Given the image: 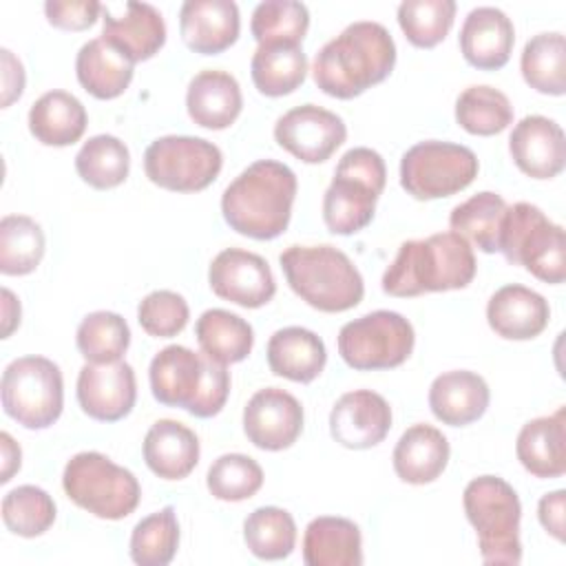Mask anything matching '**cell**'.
Wrapping results in <instances>:
<instances>
[{
  "label": "cell",
  "instance_id": "6da1fadb",
  "mask_svg": "<svg viewBox=\"0 0 566 566\" xmlns=\"http://www.w3.org/2000/svg\"><path fill=\"white\" fill-rule=\"evenodd\" d=\"M396 64L391 33L371 20L347 24L314 55L316 86L336 99H352L389 77Z\"/></svg>",
  "mask_w": 566,
  "mask_h": 566
},
{
  "label": "cell",
  "instance_id": "7a4b0ae2",
  "mask_svg": "<svg viewBox=\"0 0 566 566\" xmlns=\"http://www.w3.org/2000/svg\"><path fill=\"white\" fill-rule=\"evenodd\" d=\"M296 188V175L290 166L259 159L226 186L221 195L223 219L243 237L276 239L290 226Z\"/></svg>",
  "mask_w": 566,
  "mask_h": 566
},
{
  "label": "cell",
  "instance_id": "3957f363",
  "mask_svg": "<svg viewBox=\"0 0 566 566\" xmlns=\"http://www.w3.org/2000/svg\"><path fill=\"white\" fill-rule=\"evenodd\" d=\"M475 254L458 232H438L400 243L382 274V292L407 298L467 287L475 276Z\"/></svg>",
  "mask_w": 566,
  "mask_h": 566
},
{
  "label": "cell",
  "instance_id": "277c9868",
  "mask_svg": "<svg viewBox=\"0 0 566 566\" xmlns=\"http://www.w3.org/2000/svg\"><path fill=\"white\" fill-rule=\"evenodd\" d=\"M148 378L157 402L186 409L195 418L217 416L230 394L228 365L184 345H168L157 352Z\"/></svg>",
  "mask_w": 566,
  "mask_h": 566
},
{
  "label": "cell",
  "instance_id": "5b68a950",
  "mask_svg": "<svg viewBox=\"0 0 566 566\" xmlns=\"http://www.w3.org/2000/svg\"><path fill=\"white\" fill-rule=\"evenodd\" d=\"M279 263L292 292L318 312H347L363 301L358 268L334 245H290Z\"/></svg>",
  "mask_w": 566,
  "mask_h": 566
},
{
  "label": "cell",
  "instance_id": "8992f818",
  "mask_svg": "<svg viewBox=\"0 0 566 566\" xmlns=\"http://www.w3.org/2000/svg\"><path fill=\"white\" fill-rule=\"evenodd\" d=\"M462 506L475 528L482 562L517 566L522 562V504L515 489L497 475H480L464 486Z\"/></svg>",
  "mask_w": 566,
  "mask_h": 566
},
{
  "label": "cell",
  "instance_id": "52a82bcc",
  "mask_svg": "<svg viewBox=\"0 0 566 566\" xmlns=\"http://www.w3.org/2000/svg\"><path fill=\"white\" fill-rule=\"evenodd\" d=\"M385 181L387 168L380 153L367 146L349 148L336 164L334 179L323 197V221L327 230L349 237L367 228Z\"/></svg>",
  "mask_w": 566,
  "mask_h": 566
},
{
  "label": "cell",
  "instance_id": "ba28073f",
  "mask_svg": "<svg viewBox=\"0 0 566 566\" xmlns=\"http://www.w3.org/2000/svg\"><path fill=\"white\" fill-rule=\"evenodd\" d=\"M497 252L513 265H522L535 279L557 285L566 279L564 228L553 223L537 206L517 201L506 208Z\"/></svg>",
  "mask_w": 566,
  "mask_h": 566
},
{
  "label": "cell",
  "instance_id": "9c48e42d",
  "mask_svg": "<svg viewBox=\"0 0 566 566\" xmlns=\"http://www.w3.org/2000/svg\"><path fill=\"white\" fill-rule=\"evenodd\" d=\"M62 489L73 504L102 520L128 517L142 497L133 471L99 451L75 453L64 467Z\"/></svg>",
  "mask_w": 566,
  "mask_h": 566
},
{
  "label": "cell",
  "instance_id": "30bf717a",
  "mask_svg": "<svg viewBox=\"0 0 566 566\" xmlns=\"http://www.w3.org/2000/svg\"><path fill=\"white\" fill-rule=\"evenodd\" d=\"M0 394L9 418L27 429H46L62 413V371L44 356L15 358L2 371Z\"/></svg>",
  "mask_w": 566,
  "mask_h": 566
},
{
  "label": "cell",
  "instance_id": "8fae6325",
  "mask_svg": "<svg viewBox=\"0 0 566 566\" xmlns=\"http://www.w3.org/2000/svg\"><path fill=\"white\" fill-rule=\"evenodd\" d=\"M480 164L471 148L427 139L413 144L400 159V186L420 201L451 197L478 177Z\"/></svg>",
  "mask_w": 566,
  "mask_h": 566
},
{
  "label": "cell",
  "instance_id": "7c38bea8",
  "mask_svg": "<svg viewBox=\"0 0 566 566\" xmlns=\"http://www.w3.org/2000/svg\"><path fill=\"white\" fill-rule=\"evenodd\" d=\"M413 325L398 312L376 310L345 323L338 332L340 358L358 371L394 369L413 352Z\"/></svg>",
  "mask_w": 566,
  "mask_h": 566
},
{
  "label": "cell",
  "instance_id": "4fadbf2b",
  "mask_svg": "<svg viewBox=\"0 0 566 566\" xmlns=\"http://www.w3.org/2000/svg\"><path fill=\"white\" fill-rule=\"evenodd\" d=\"M223 155L219 146L203 137L164 135L148 144L144 153L146 177L172 192H199L221 172Z\"/></svg>",
  "mask_w": 566,
  "mask_h": 566
},
{
  "label": "cell",
  "instance_id": "5bb4252c",
  "mask_svg": "<svg viewBox=\"0 0 566 566\" xmlns=\"http://www.w3.org/2000/svg\"><path fill=\"white\" fill-rule=\"evenodd\" d=\"M345 137L347 126L343 117L316 104L294 106L274 124L276 144L305 164L327 161L343 146Z\"/></svg>",
  "mask_w": 566,
  "mask_h": 566
},
{
  "label": "cell",
  "instance_id": "9a60e30c",
  "mask_svg": "<svg viewBox=\"0 0 566 566\" xmlns=\"http://www.w3.org/2000/svg\"><path fill=\"white\" fill-rule=\"evenodd\" d=\"M208 283L219 298L248 310L263 307L276 292V281L268 261L241 248H226L212 259Z\"/></svg>",
  "mask_w": 566,
  "mask_h": 566
},
{
  "label": "cell",
  "instance_id": "2e32d148",
  "mask_svg": "<svg viewBox=\"0 0 566 566\" xmlns=\"http://www.w3.org/2000/svg\"><path fill=\"white\" fill-rule=\"evenodd\" d=\"M75 394L82 411L88 418L99 422H117L135 407V371L126 360L86 363L77 374Z\"/></svg>",
  "mask_w": 566,
  "mask_h": 566
},
{
  "label": "cell",
  "instance_id": "e0dca14e",
  "mask_svg": "<svg viewBox=\"0 0 566 566\" xmlns=\"http://www.w3.org/2000/svg\"><path fill=\"white\" fill-rule=\"evenodd\" d=\"M243 431L263 451L292 447L303 431V407L285 389H259L243 409Z\"/></svg>",
  "mask_w": 566,
  "mask_h": 566
},
{
  "label": "cell",
  "instance_id": "ac0fdd59",
  "mask_svg": "<svg viewBox=\"0 0 566 566\" xmlns=\"http://www.w3.org/2000/svg\"><path fill=\"white\" fill-rule=\"evenodd\" d=\"M389 429L391 407L371 389L343 394L329 411V433L347 449H371L387 438Z\"/></svg>",
  "mask_w": 566,
  "mask_h": 566
},
{
  "label": "cell",
  "instance_id": "d6986e66",
  "mask_svg": "<svg viewBox=\"0 0 566 566\" xmlns=\"http://www.w3.org/2000/svg\"><path fill=\"white\" fill-rule=\"evenodd\" d=\"M513 164L531 179H553L566 166V137L557 122L544 115L522 117L509 137Z\"/></svg>",
  "mask_w": 566,
  "mask_h": 566
},
{
  "label": "cell",
  "instance_id": "ffe728a7",
  "mask_svg": "<svg viewBox=\"0 0 566 566\" xmlns=\"http://www.w3.org/2000/svg\"><path fill=\"white\" fill-rule=\"evenodd\" d=\"M102 20V40L124 53L133 64L150 60L166 42V22L148 2L128 0L122 15L104 7Z\"/></svg>",
  "mask_w": 566,
  "mask_h": 566
},
{
  "label": "cell",
  "instance_id": "44dd1931",
  "mask_svg": "<svg viewBox=\"0 0 566 566\" xmlns=\"http://www.w3.org/2000/svg\"><path fill=\"white\" fill-rule=\"evenodd\" d=\"M239 29V7L232 0H188L179 9L181 40L195 53L217 55L230 49Z\"/></svg>",
  "mask_w": 566,
  "mask_h": 566
},
{
  "label": "cell",
  "instance_id": "7402d4cb",
  "mask_svg": "<svg viewBox=\"0 0 566 566\" xmlns=\"http://www.w3.org/2000/svg\"><path fill=\"white\" fill-rule=\"evenodd\" d=\"M489 327L506 340H531L539 336L548 321V301L520 283H509L495 290L486 303Z\"/></svg>",
  "mask_w": 566,
  "mask_h": 566
},
{
  "label": "cell",
  "instance_id": "603a6c76",
  "mask_svg": "<svg viewBox=\"0 0 566 566\" xmlns=\"http://www.w3.org/2000/svg\"><path fill=\"white\" fill-rule=\"evenodd\" d=\"M515 29L511 18L497 7H475L460 29V51L464 60L482 71L502 69L513 51Z\"/></svg>",
  "mask_w": 566,
  "mask_h": 566
},
{
  "label": "cell",
  "instance_id": "cb8c5ba5",
  "mask_svg": "<svg viewBox=\"0 0 566 566\" xmlns=\"http://www.w3.org/2000/svg\"><path fill=\"white\" fill-rule=\"evenodd\" d=\"M486 380L469 369H451L433 378L429 387L431 413L449 427H467L480 420L489 407Z\"/></svg>",
  "mask_w": 566,
  "mask_h": 566
},
{
  "label": "cell",
  "instance_id": "d4e9b609",
  "mask_svg": "<svg viewBox=\"0 0 566 566\" xmlns=\"http://www.w3.org/2000/svg\"><path fill=\"white\" fill-rule=\"evenodd\" d=\"M186 108L190 119L210 130H223L239 117L243 108L241 86L234 75L219 69L199 71L186 91Z\"/></svg>",
  "mask_w": 566,
  "mask_h": 566
},
{
  "label": "cell",
  "instance_id": "484cf974",
  "mask_svg": "<svg viewBox=\"0 0 566 566\" xmlns=\"http://www.w3.org/2000/svg\"><path fill=\"white\" fill-rule=\"evenodd\" d=\"M520 464L535 478H559L566 471V409L528 420L515 442Z\"/></svg>",
  "mask_w": 566,
  "mask_h": 566
},
{
  "label": "cell",
  "instance_id": "4316f807",
  "mask_svg": "<svg viewBox=\"0 0 566 566\" xmlns=\"http://www.w3.org/2000/svg\"><path fill=\"white\" fill-rule=\"evenodd\" d=\"M447 436L424 422L402 431L394 447V471L407 484H429L442 475L449 462Z\"/></svg>",
  "mask_w": 566,
  "mask_h": 566
},
{
  "label": "cell",
  "instance_id": "83f0119b",
  "mask_svg": "<svg viewBox=\"0 0 566 566\" xmlns=\"http://www.w3.org/2000/svg\"><path fill=\"white\" fill-rule=\"evenodd\" d=\"M144 462L164 480H184L199 462V438L179 420H157L144 438Z\"/></svg>",
  "mask_w": 566,
  "mask_h": 566
},
{
  "label": "cell",
  "instance_id": "f1b7e54d",
  "mask_svg": "<svg viewBox=\"0 0 566 566\" xmlns=\"http://www.w3.org/2000/svg\"><path fill=\"white\" fill-rule=\"evenodd\" d=\"M265 356L270 369L276 376L303 385L321 376L327 363V349L323 338L316 336L312 329L298 325L276 329L268 340Z\"/></svg>",
  "mask_w": 566,
  "mask_h": 566
},
{
  "label": "cell",
  "instance_id": "f546056e",
  "mask_svg": "<svg viewBox=\"0 0 566 566\" xmlns=\"http://www.w3.org/2000/svg\"><path fill=\"white\" fill-rule=\"evenodd\" d=\"M303 562L307 566H360V528L347 517H314L303 533Z\"/></svg>",
  "mask_w": 566,
  "mask_h": 566
},
{
  "label": "cell",
  "instance_id": "4dcf8cb0",
  "mask_svg": "<svg viewBox=\"0 0 566 566\" xmlns=\"http://www.w3.org/2000/svg\"><path fill=\"white\" fill-rule=\"evenodd\" d=\"M75 75L82 88L93 97L115 99L133 80V62L102 38H93L77 51Z\"/></svg>",
  "mask_w": 566,
  "mask_h": 566
},
{
  "label": "cell",
  "instance_id": "1f68e13d",
  "mask_svg": "<svg viewBox=\"0 0 566 566\" xmlns=\"http://www.w3.org/2000/svg\"><path fill=\"white\" fill-rule=\"evenodd\" d=\"M88 124L84 104L66 91H49L29 108V130L44 146L75 144Z\"/></svg>",
  "mask_w": 566,
  "mask_h": 566
},
{
  "label": "cell",
  "instance_id": "d6a6232c",
  "mask_svg": "<svg viewBox=\"0 0 566 566\" xmlns=\"http://www.w3.org/2000/svg\"><path fill=\"white\" fill-rule=\"evenodd\" d=\"M250 75L261 95H290L305 82L307 55L296 44H259L250 60Z\"/></svg>",
  "mask_w": 566,
  "mask_h": 566
},
{
  "label": "cell",
  "instance_id": "836d02e7",
  "mask_svg": "<svg viewBox=\"0 0 566 566\" xmlns=\"http://www.w3.org/2000/svg\"><path fill=\"white\" fill-rule=\"evenodd\" d=\"M195 336L208 356L223 365L241 363L248 358L254 345V332L248 321H243L239 314L212 307L206 310L197 323H195Z\"/></svg>",
  "mask_w": 566,
  "mask_h": 566
},
{
  "label": "cell",
  "instance_id": "e575fe53",
  "mask_svg": "<svg viewBox=\"0 0 566 566\" xmlns=\"http://www.w3.org/2000/svg\"><path fill=\"white\" fill-rule=\"evenodd\" d=\"M520 71L524 82L544 95L566 93V40L559 31L533 35L522 51Z\"/></svg>",
  "mask_w": 566,
  "mask_h": 566
},
{
  "label": "cell",
  "instance_id": "d590c367",
  "mask_svg": "<svg viewBox=\"0 0 566 566\" xmlns=\"http://www.w3.org/2000/svg\"><path fill=\"white\" fill-rule=\"evenodd\" d=\"M506 208L509 206L500 195L484 190L455 206L449 214V226L453 232L471 241L478 250L493 254L497 252Z\"/></svg>",
  "mask_w": 566,
  "mask_h": 566
},
{
  "label": "cell",
  "instance_id": "8d00e7d4",
  "mask_svg": "<svg viewBox=\"0 0 566 566\" xmlns=\"http://www.w3.org/2000/svg\"><path fill=\"white\" fill-rule=\"evenodd\" d=\"M75 170L88 186L108 190L128 177L130 153L128 146L115 135L88 137L75 155Z\"/></svg>",
  "mask_w": 566,
  "mask_h": 566
},
{
  "label": "cell",
  "instance_id": "74e56055",
  "mask_svg": "<svg viewBox=\"0 0 566 566\" xmlns=\"http://www.w3.org/2000/svg\"><path fill=\"white\" fill-rule=\"evenodd\" d=\"M42 226L27 214H7L0 221V272L22 276L33 272L44 256Z\"/></svg>",
  "mask_w": 566,
  "mask_h": 566
},
{
  "label": "cell",
  "instance_id": "f35d334b",
  "mask_svg": "<svg viewBox=\"0 0 566 566\" xmlns=\"http://www.w3.org/2000/svg\"><path fill=\"white\" fill-rule=\"evenodd\" d=\"M455 122L471 135H497L513 122V106L502 91L489 84H475L458 95Z\"/></svg>",
  "mask_w": 566,
  "mask_h": 566
},
{
  "label": "cell",
  "instance_id": "ab89813d",
  "mask_svg": "<svg viewBox=\"0 0 566 566\" xmlns=\"http://www.w3.org/2000/svg\"><path fill=\"white\" fill-rule=\"evenodd\" d=\"M243 539L259 559H285L296 546V522L279 506H259L243 522Z\"/></svg>",
  "mask_w": 566,
  "mask_h": 566
},
{
  "label": "cell",
  "instance_id": "60d3db41",
  "mask_svg": "<svg viewBox=\"0 0 566 566\" xmlns=\"http://www.w3.org/2000/svg\"><path fill=\"white\" fill-rule=\"evenodd\" d=\"M75 345L80 354L86 358V363L122 360L130 345L128 323L115 312H91L77 325Z\"/></svg>",
  "mask_w": 566,
  "mask_h": 566
},
{
  "label": "cell",
  "instance_id": "b9f144b4",
  "mask_svg": "<svg viewBox=\"0 0 566 566\" xmlns=\"http://www.w3.org/2000/svg\"><path fill=\"white\" fill-rule=\"evenodd\" d=\"M179 546V522L172 506L139 520L130 533V559L139 566H166Z\"/></svg>",
  "mask_w": 566,
  "mask_h": 566
},
{
  "label": "cell",
  "instance_id": "7bdbcfd3",
  "mask_svg": "<svg viewBox=\"0 0 566 566\" xmlns=\"http://www.w3.org/2000/svg\"><path fill=\"white\" fill-rule=\"evenodd\" d=\"M310 29V11L296 0H265L254 7L250 31L259 44L301 46Z\"/></svg>",
  "mask_w": 566,
  "mask_h": 566
},
{
  "label": "cell",
  "instance_id": "ee69618b",
  "mask_svg": "<svg viewBox=\"0 0 566 566\" xmlns=\"http://www.w3.org/2000/svg\"><path fill=\"white\" fill-rule=\"evenodd\" d=\"M2 520L13 535L38 537L53 526L55 502L44 489L22 484L2 497Z\"/></svg>",
  "mask_w": 566,
  "mask_h": 566
},
{
  "label": "cell",
  "instance_id": "f6af8a7d",
  "mask_svg": "<svg viewBox=\"0 0 566 566\" xmlns=\"http://www.w3.org/2000/svg\"><path fill=\"white\" fill-rule=\"evenodd\" d=\"M453 0H405L398 4V24L418 49H433L453 27Z\"/></svg>",
  "mask_w": 566,
  "mask_h": 566
},
{
  "label": "cell",
  "instance_id": "bcb514c9",
  "mask_svg": "<svg viewBox=\"0 0 566 566\" xmlns=\"http://www.w3.org/2000/svg\"><path fill=\"white\" fill-rule=\"evenodd\" d=\"M206 484L221 502H243L263 486V469L245 453H223L210 464Z\"/></svg>",
  "mask_w": 566,
  "mask_h": 566
},
{
  "label": "cell",
  "instance_id": "7dc6e473",
  "mask_svg": "<svg viewBox=\"0 0 566 566\" xmlns=\"http://www.w3.org/2000/svg\"><path fill=\"white\" fill-rule=\"evenodd\" d=\"M190 318L188 303L172 290H155L137 305V321L148 336L170 338L177 336Z\"/></svg>",
  "mask_w": 566,
  "mask_h": 566
},
{
  "label": "cell",
  "instance_id": "c3c4849f",
  "mask_svg": "<svg viewBox=\"0 0 566 566\" xmlns=\"http://www.w3.org/2000/svg\"><path fill=\"white\" fill-rule=\"evenodd\" d=\"M102 4L95 0H49L44 13L49 24L66 31H84L95 24L102 13Z\"/></svg>",
  "mask_w": 566,
  "mask_h": 566
},
{
  "label": "cell",
  "instance_id": "681fc988",
  "mask_svg": "<svg viewBox=\"0 0 566 566\" xmlns=\"http://www.w3.org/2000/svg\"><path fill=\"white\" fill-rule=\"evenodd\" d=\"M564 511H566V491L564 489L542 495V500L537 504L539 524L557 542H564Z\"/></svg>",
  "mask_w": 566,
  "mask_h": 566
},
{
  "label": "cell",
  "instance_id": "f907efd6",
  "mask_svg": "<svg viewBox=\"0 0 566 566\" xmlns=\"http://www.w3.org/2000/svg\"><path fill=\"white\" fill-rule=\"evenodd\" d=\"M2 60V108L11 106L24 91V66L22 62L9 51L0 49Z\"/></svg>",
  "mask_w": 566,
  "mask_h": 566
},
{
  "label": "cell",
  "instance_id": "816d5d0a",
  "mask_svg": "<svg viewBox=\"0 0 566 566\" xmlns=\"http://www.w3.org/2000/svg\"><path fill=\"white\" fill-rule=\"evenodd\" d=\"M0 447H2V473H0V482L7 484L11 480V475L20 469V460H22V451L15 444V440L2 431L0 433Z\"/></svg>",
  "mask_w": 566,
  "mask_h": 566
},
{
  "label": "cell",
  "instance_id": "f5cc1de1",
  "mask_svg": "<svg viewBox=\"0 0 566 566\" xmlns=\"http://www.w3.org/2000/svg\"><path fill=\"white\" fill-rule=\"evenodd\" d=\"M18 325H20V301L9 287H2V338H9Z\"/></svg>",
  "mask_w": 566,
  "mask_h": 566
}]
</instances>
